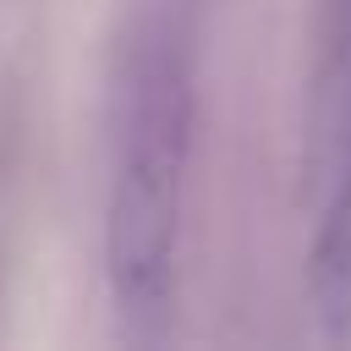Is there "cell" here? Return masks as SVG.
Instances as JSON below:
<instances>
[{"label": "cell", "mask_w": 351, "mask_h": 351, "mask_svg": "<svg viewBox=\"0 0 351 351\" xmlns=\"http://www.w3.org/2000/svg\"><path fill=\"white\" fill-rule=\"evenodd\" d=\"M329 165L313 236V302L329 340H351V0H335L329 60Z\"/></svg>", "instance_id": "cell-2"}, {"label": "cell", "mask_w": 351, "mask_h": 351, "mask_svg": "<svg viewBox=\"0 0 351 351\" xmlns=\"http://www.w3.org/2000/svg\"><path fill=\"white\" fill-rule=\"evenodd\" d=\"M186 137H192V71L181 38L165 33L143 49L132 82L104 219V274L115 313L132 335H159L170 318Z\"/></svg>", "instance_id": "cell-1"}]
</instances>
